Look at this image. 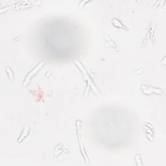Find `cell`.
I'll list each match as a JSON object with an SVG mask.
<instances>
[{"instance_id": "1", "label": "cell", "mask_w": 166, "mask_h": 166, "mask_svg": "<svg viewBox=\"0 0 166 166\" xmlns=\"http://www.w3.org/2000/svg\"><path fill=\"white\" fill-rule=\"evenodd\" d=\"M44 62H40V63H39V65L37 66H36L29 73V74H28V75H27V77H26V79H25V81H24V85H26L27 84V83H28L29 82V80H30V79L35 74V73H36V71H38L42 67V66L44 65Z\"/></svg>"}]
</instances>
